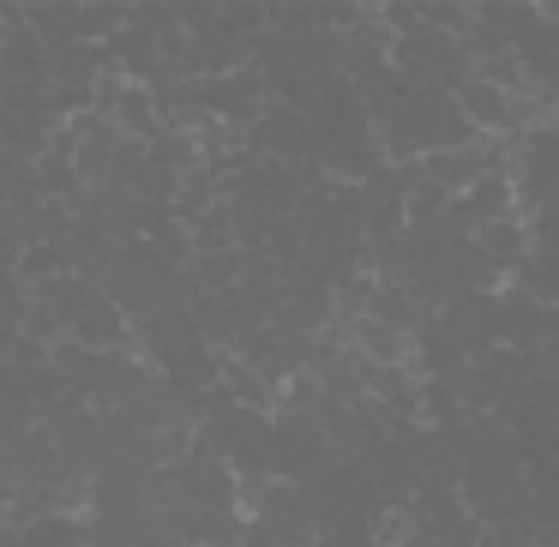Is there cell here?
<instances>
[{
	"label": "cell",
	"instance_id": "obj_1",
	"mask_svg": "<svg viewBox=\"0 0 559 547\" xmlns=\"http://www.w3.org/2000/svg\"><path fill=\"white\" fill-rule=\"evenodd\" d=\"M115 61H121V73H139V85L151 79V67H157V37L139 25H121V37H115Z\"/></svg>",
	"mask_w": 559,
	"mask_h": 547
}]
</instances>
